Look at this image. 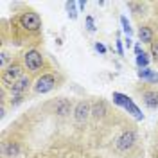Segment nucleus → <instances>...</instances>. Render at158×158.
Returning a JSON list of instances; mask_svg holds the SVG:
<instances>
[{
	"instance_id": "4",
	"label": "nucleus",
	"mask_w": 158,
	"mask_h": 158,
	"mask_svg": "<svg viewBox=\"0 0 158 158\" xmlns=\"http://www.w3.org/2000/svg\"><path fill=\"white\" fill-rule=\"evenodd\" d=\"M20 23H22V27L27 31H38L41 27V18H40L38 13H23L22 15V18H20Z\"/></svg>"
},
{
	"instance_id": "12",
	"label": "nucleus",
	"mask_w": 158,
	"mask_h": 158,
	"mask_svg": "<svg viewBox=\"0 0 158 158\" xmlns=\"http://www.w3.org/2000/svg\"><path fill=\"white\" fill-rule=\"evenodd\" d=\"M104 113H106V102L104 101H97L92 104V115L95 118H102Z\"/></svg>"
},
{
	"instance_id": "5",
	"label": "nucleus",
	"mask_w": 158,
	"mask_h": 158,
	"mask_svg": "<svg viewBox=\"0 0 158 158\" xmlns=\"http://www.w3.org/2000/svg\"><path fill=\"white\" fill-rule=\"evenodd\" d=\"M23 69H22V65H18V63H11L9 67L6 69V72H4V76H2V79H4V83H9V85H15L18 79H22L23 76Z\"/></svg>"
},
{
	"instance_id": "25",
	"label": "nucleus",
	"mask_w": 158,
	"mask_h": 158,
	"mask_svg": "<svg viewBox=\"0 0 158 158\" xmlns=\"http://www.w3.org/2000/svg\"><path fill=\"white\" fill-rule=\"evenodd\" d=\"M124 43H126V47L129 49V47H131V38H126V41H124Z\"/></svg>"
},
{
	"instance_id": "10",
	"label": "nucleus",
	"mask_w": 158,
	"mask_h": 158,
	"mask_svg": "<svg viewBox=\"0 0 158 158\" xmlns=\"http://www.w3.org/2000/svg\"><path fill=\"white\" fill-rule=\"evenodd\" d=\"M138 77L144 79V81H148V83H158V74L155 72V70H151L149 67L148 69L138 70Z\"/></svg>"
},
{
	"instance_id": "17",
	"label": "nucleus",
	"mask_w": 158,
	"mask_h": 158,
	"mask_svg": "<svg viewBox=\"0 0 158 158\" xmlns=\"http://www.w3.org/2000/svg\"><path fill=\"white\" fill-rule=\"evenodd\" d=\"M120 23H122V31H124V32L128 34V38H129V36L133 34V29L129 27V22H128V18H126V16H120Z\"/></svg>"
},
{
	"instance_id": "7",
	"label": "nucleus",
	"mask_w": 158,
	"mask_h": 158,
	"mask_svg": "<svg viewBox=\"0 0 158 158\" xmlns=\"http://www.w3.org/2000/svg\"><path fill=\"white\" fill-rule=\"evenodd\" d=\"M29 85H31L29 77H27V76H23V77L18 79L15 85H11V94H13V95H16V97H22V94L29 88Z\"/></svg>"
},
{
	"instance_id": "23",
	"label": "nucleus",
	"mask_w": 158,
	"mask_h": 158,
	"mask_svg": "<svg viewBox=\"0 0 158 158\" xmlns=\"http://www.w3.org/2000/svg\"><path fill=\"white\" fill-rule=\"evenodd\" d=\"M85 6H86V2H85V0L77 2V9H79V11H83V9H85Z\"/></svg>"
},
{
	"instance_id": "18",
	"label": "nucleus",
	"mask_w": 158,
	"mask_h": 158,
	"mask_svg": "<svg viewBox=\"0 0 158 158\" xmlns=\"http://www.w3.org/2000/svg\"><path fill=\"white\" fill-rule=\"evenodd\" d=\"M151 54H153V58L158 61V40L151 43Z\"/></svg>"
},
{
	"instance_id": "3",
	"label": "nucleus",
	"mask_w": 158,
	"mask_h": 158,
	"mask_svg": "<svg viewBox=\"0 0 158 158\" xmlns=\"http://www.w3.org/2000/svg\"><path fill=\"white\" fill-rule=\"evenodd\" d=\"M56 86V77L52 76V74H43L41 77L36 79V83H34V92L36 94H47L50 90Z\"/></svg>"
},
{
	"instance_id": "15",
	"label": "nucleus",
	"mask_w": 158,
	"mask_h": 158,
	"mask_svg": "<svg viewBox=\"0 0 158 158\" xmlns=\"http://www.w3.org/2000/svg\"><path fill=\"white\" fill-rule=\"evenodd\" d=\"M137 65L140 67V69H148V65H149V56L146 54V52H142L140 56H137Z\"/></svg>"
},
{
	"instance_id": "14",
	"label": "nucleus",
	"mask_w": 158,
	"mask_h": 158,
	"mask_svg": "<svg viewBox=\"0 0 158 158\" xmlns=\"http://www.w3.org/2000/svg\"><path fill=\"white\" fill-rule=\"evenodd\" d=\"M65 6H67V11H69V16H70V18H72V20L77 18V13H79V11L76 9V7H77V2H67Z\"/></svg>"
},
{
	"instance_id": "9",
	"label": "nucleus",
	"mask_w": 158,
	"mask_h": 158,
	"mask_svg": "<svg viewBox=\"0 0 158 158\" xmlns=\"http://www.w3.org/2000/svg\"><path fill=\"white\" fill-rule=\"evenodd\" d=\"M122 108L126 110L128 113H131V115L137 118V120H142V118H144V113L138 110V106L135 104V102H133V101H131V99H128V101H126V104H124Z\"/></svg>"
},
{
	"instance_id": "1",
	"label": "nucleus",
	"mask_w": 158,
	"mask_h": 158,
	"mask_svg": "<svg viewBox=\"0 0 158 158\" xmlns=\"http://www.w3.org/2000/svg\"><path fill=\"white\" fill-rule=\"evenodd\" d=\"M135 142H137L135 131L126 129V131H122V133L115 138V148H117L118 151H122V153H126V151H129V149L135 146Z\"/></svg>"
},
{
	"instance_id": "22",
	"label": "nucleus",
	"mask_w": 158,
	"mask_h": 158,
	"mask_svg": "<svg viewBox=\"0 0 158 158\" xmlns=\"http://www.w3.org/2000/svg\"><path fill=\"white\" fill-rule=\"evenodd\" d=\"M142 52H144V50H142V45H140V43H135V54H137V56H140Z\"/></svg>"
},
{
	"instance_id": "16",
	"label": "nucleus",
	"mask_w": 158,
	"mask_h": 158,
	"mask_svg": "<svg viewBox=\"0 0 158 158\" xmlns=\"http://www.w3.org/2000/svg\"><path fill=\"white\" fill-rule=\"evenodd\" d=\"M4 151H6V155H7V156H16V155H18V144H13V142H11V144L6 146Z\"/></svg>"
},
{
	"instance_id": "20",
	"label": "nucleus",
	"mask_w": 158,
	"mask_h": 158,
	"mask_svg": "<svg viewBox=\"0 0 158 158\" xmlns=\"http://www.w3.org/2000/svg\"><path fill=\"white\" fill-rule=\"evenodd\" d=\"M95 50H97V52H101V54H106V47H104V45H102V43H95Z\"/></svg>"
},
{
	"instance_id": "19",
	"label": "nucleus",
	"mask_w": 158,
	"mask_h": 158,
	"mask_svg": "<svg viewBox=\"0 0 158 158\" xmlns=\"http://www.w3.org/2000/svg\"><path fill=\"white\" fill-rule=\"evenodd\" d=\"M86 29H88L90 32H94V31H95V23H94V18H92V16L86 18Z\"/></svg>"
},
{
	"instance_id": "6",
	"label": "nucleus",
	"mask_w": 158,
	"mask_h": 158,
	"mask_svg": "<svg viewBox=\"0 0 158 158\" xmlns=\"http://www.w3.org/2000/svg\"><path fill=\"white\" fill-rule=\"evenodd\" d=\"M90 113H92V106H90V102H86V101L77 102L76 108H74V117H76L77 122H85L88 118Z\"/></svg>"
},
{
	"instance_id": "21",
	"label": "nucleus",
	"mask_w": 158,
	"mask_h": 158,
	"mask_svg": "<svg viewBox=\"0 0 158 158\" xmlns=\"http://www.w3.org/2000/svg\"><path fill=\"white\" fill-rule=\"evenodd\" d=\"M117 52L120 54V56L124 54V45H122V41H120V40H117Z\"/></svg>"
},
{
	"instance_id": "11",
	"label": "nucleus",
	"mask_w": 158,
	"mask_h": 158,
	"mask_svg": "<svg viewBox=\"0 0 158 158\" xmlns=\"http://www.w3.org/2000/svg\"><path fill=\"white\" fill-rule=\"evenodd\" d=\"M138 38H140V41L142 43H153L155 41V34H153V29L151 27H148V25H144V27H140L138 29Z\"/></svg>"
},
{
	"instance_id": "13",
	"label": "nucleus",
	"mask_w": 158,
	"mask_h": 158,
	"mask_svg": "<svg viewBox=\"0 0 158 158\" xmlns=\"http://www.w3.org/2000/svg\"><path fill=\"white\" fill-rule=\"evenodd\" d=\"M56 113L61 115V117L70 113V101L69 99H59L58 102H56Z\"/></svg>"
},
{
	"instance_id": "8",
	"label": "nucleus",
	"mask_w": 158,
	"mask_h": 158,
	"mask_svg": "<svg viewBox=\"0 0 158 158\" xmlns=\"http://www.w3.org/2000/svg\"><path fill=\"white\" fill-rule=\"evenodd\" d=\"M142 101H144V104L148 108H151V110L158 108V92L156 90H146L142 94Z\"/></svg>"
},
{
	"instance_id": "24",
	"label": "nucleus",
	"mask_w": 158,
	"mask_h": 158,
	"mask_svg": "<svg viewBox=\"0 0 158 158\" xmlns=\"http://www.w3.org/2000/svg\"><path fill=\"white\" fill-rule=\"evenodd\" d=\"M6 61H7V54H6V52H4V54H2V67H4V65H6Z\"/></svg>"
},
{
	"instance_id": "2",
	"label": "nucleus",
	"mask_w": 158,
	"mask_h": 158,
	"mask_svg": "<svg viewBox=\"0 0 158 158\" xmlns=\"http://www.w3.org/2000/svg\"><path fill=\"white\" fill-rule=\"evenodd\" d=\"M23 63H25L27 70H31V72H38V70L43 67V56L40 54L38 50L31 49V50H27V52L23 54Z\"/></svg>"
}]
</instances>
